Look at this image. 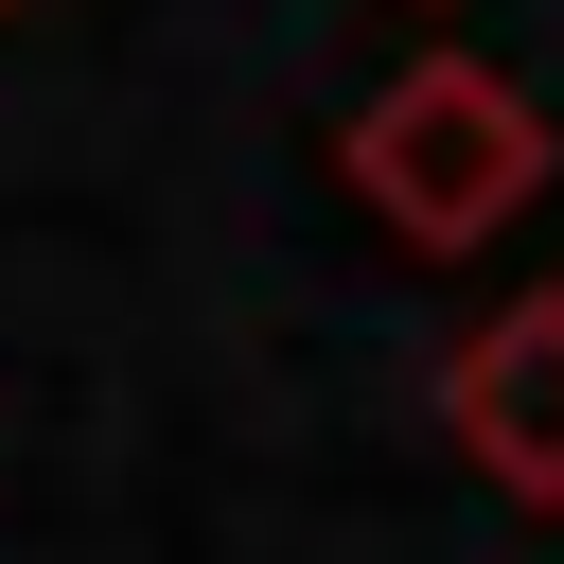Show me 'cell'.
Here are the masks:
<instances>
[{
	"mask_svg": "<svg viewBox=\"0 0 564 564\" xmlns=\"http://www.w3.org/2000/svg\"><path fill=\"white\" fill-rule=\"evenodd\" d=\"M441 423H458V458H476L511 511H564V282L494 300V317L441 352Z\"/></svg>",
	"mask_w": 564,
	"mask_h": 564,
	"instance_id": "cell-2",
	"label": "cell"
},
{
	"mask_svg": "<svg viewBox=\"0 0 564 564\" xmlns=\"http://www.w3.org/2000/svg\"><path fill=\"white\" fill-rule=\"evenodd\" d=\"M0 18H18V0H0Z\"/></svg>",
	"mask_w": 564,
	"mask_h": 564,
	"instance_id": "cell-3",
	"label": "cell"
},
{
	"mask_svg": "<svg viewBox=\"0 0 564 564\" xmlns=\"http://www.w3.org/2000/svg\"><path fill=\"white\" fill-rule=\"evenodd\" d=\"M546 106L494 70V53H405L352 123H335V176H352V212L388 229V247H423V264H476L529 194H546Z\"/></svg>",
	"mask_w": 564,
	"mask_h": 564,
	"instance_id": "cell-1",
	"label": "cell"
}]
</instances>
